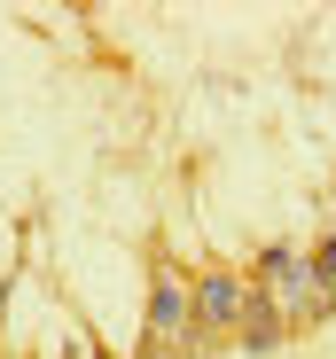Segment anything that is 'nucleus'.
<instances>
[{"mask_svg":"<svg viewBox=\"0 0 336 359\" xmlns=\"http://www.w3.org/2000/svg\"><path fill=\"white\" fill-rule=\"evenodd\" d=\"M250 281H258V289H274V305H282L297 328L328 320V305H336V289H321V281H313V258H305V250H290V243H266V250H258V266H250Z\"/></svg>","mask_w":336,"mask_h":359,"instance_id":"1","label":"nucleus"},{"mask_svg":"<svg viewBox=\"0 0 336 359\" xmlns=\"http://www.w3.org/2000/svg\"><path fill=\"white\" fill-rule=\"evenodd\" d=\"M149 344H196V273L156 250L149 266Z\"/></svg>","mask_w":336,"mask_h":359,"instance_id":"2","label":"nucleus"},{"mask_svg":"<svg viewBox=\"0 0 336 359\" xmlns=\"http://www.w3.org/2000/svg\"><path fill=\"white\" fill-rule=\"evenodd\" d=\"M243 313H250V273L203 266V273H196V351H203L211 336H235Z\"/></svg>","mask_w":336,"mask_h":359,"instance_id":"3","label":"nucleus"},{"mask_svg":"<svg viewBox=\"0 0 336 359\" xmlns=\"http://www.w3.org/2000/svg\"><path fill=\"white\" fill-rule=\"evenodd\" d=\"M290 328H297V320L274 305V289H258V281H250V313H243V328H235V336H243V351H250V359H274V351L290 344Z\"/></svg>","mask_w":336,"mask_h":359,"instance_id":"4","label":"nucleus"},{"mask_svg":"<svg viewBox=\"0 0 336 359\" xmlns=\"http://www.w3.org/2000/svg\"><path fill=\"white\" fill-rule=\"evenodd\" d=\"M305 258H313V281H321V289H336V234H321Z\"/></svg>","mask_w":336,"mask_h":359,"instance_id":"5","label":"nucleus"}]
</instances>
